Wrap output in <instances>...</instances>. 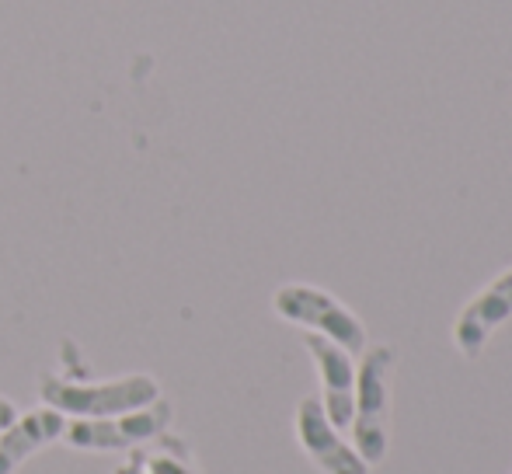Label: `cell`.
<instances>
[{"instance_id":"obj_1","label":"cell","mask_w":512,"mask_h":474,"mask_svg":"<svg viewBox=\"0 0 512 474\" xmlns=\"http://www.w3.org/2000/svg\"><path fill=\"white\" fill-rule=\"evenodd\" d=\"M356 366V401H352V447L370 468L384 464L391 447V377L394 349L366 346Z\"/></svg>"},{"instance_id":"obj_8","label":"cell","mask_w":512,"mask_h":474,"mask_svg":"<svg viewBox=\"0 0 512 474\" xmlns=\"http://www.w3.org/2000/svg\"><path fill=\"white\" fill-rule=\"evenodd\" d=\"M63 429H67V415L49 405L18 415L11 426L0 429V474H18L28 457L60 440Z\"/></svg>"},{"instance_id":"obj_5","label":"cell","mask_w":512,"mask_h":474,"mask_svg":"<svg viewBox=\"0 0 512 474\" xmlns=\"http://www.w3.org/2000/svg\"><path fill=\"white\" fill-rule=\"evenodd\" d=\"M512 318V265L502 276H495L481 293H474L464 311L453 321V346L467 359L485 353L488 339Z\"/></svg>"},{"instance_id":"obj_6","label":"cell","mask_w":512,"mask_h":474,"mask_svg":"<svg viewBox=\"0 0 512 474\" xmlns=\"http://www.w3.org/2000/svg\"><path fill=\"white\" fill-rule=\"evenodd\" d=\"M297 440L321 474H370V464L342 440V429L331 426L317 398H304L297 405Z\"/></svg>"},{"instance_id":"obj_7","label":"cell","mask_w":512,"mask_h":474,"mask_svg":"<svg viewBox=\"0 0 512 474\" xmlns=\"http://www.w3.org/2000/svg\"><path fill=\"white\" fill-rule=\"evenodd\" d=\"M304 346L310 359L317 366V377H321V408L328 415V422L335 429H349L352 422V401H356V363L352 353H345L342 346H335L324 335L307 332Z\"/></svg>"},{"instance_id":"obj_2","label":"cell","mask_w":512,"mask_h":474,"mask_svg":"<svg viewBox=\"0 0 512 474\" xmlns=\"http://www.w3.org/2000/svg\"><path fill=\"white\" fill-rule=\"evenodd\" d=\"M39 394L49 408L70 419H108V415L136 412L161 398V384L150 373H126L115 380H63L42 377Z\"/></svg>"},{"instance_id":"obj_4","label":"cell","mask_w":512,"mask_h":474,"mask_svg":"<svg viewBox=\"0 0 512 474\" xmlns=\"http://www.w3.org/2000/svg\"><path fill=\"white\" fill-rule=\"evenodd\" d=\"M171 426V401L157 398L136 412L108 415V419H74L63 436L77 450H129L161 436Z\"/></svg>"},{"instance_id":"obj_3","label":"cell","mask_w":512,"mask_h":474,"mask_svg":"<svg viewBox=\"0 0 512 474\" xmlns=\"http://www.w3.org/2000/svg\"><path fill=\"white\" fill-rule=\"evenodd\" d=\"M272 311L290 325H300L314 335H324L345 353L359 356L366 349V325L328 290H317L307 283H286L272 297Z\"/></svg>"},{"instance_id":"obj_9","label":"cell","mask_w":512,"mask_h":474,"mask_svg":"<svg viewBox=\"0 0 512 474\" xmlns=\"http://www.w3.org/2000/svg\"><path fill=\"white\" fill-rule=\"evenodd\" d=\"M14 419H18V408H14V401L0 398V429H4V426H11Z\"/></svg>"}]
</instances>
